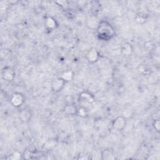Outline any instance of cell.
Here are the masks:
<instances>
[{"label": "cell", "mask_w": 160, "mask_h": 160, "mask_svg": "<svg viewBox=\"0 0 160 160\" xmlns=\"http://www.w3.org/2000/svg\"><path fill=\"white\" fill-rule=\"evenodd\" d=\"M126 124V118L122 116H118L117 118L114 119L112 122V126L113 128L118 131H122L125 128Z\"/></svg>", "instance_id": "obj_2"}, {"label": "cell", "mask_w": 160, "mask_h": 160, "mask_svg": "<svg viewBox=\"0 0 160 160\" xmlns=\"http://www.w3.org/2000/svg\"><path fill=\"white\" fill-rule=\"evenodd\" d=\"M74 76V72L71 70H67L62 72L61 75V78L65 81H69L72 79Z\"/></svg>", "instance_id": "obj_13"}, {"label": "cell", "mask_w": 160, "mask_h": 160, "mask_svg": "<svg viewBox=\"0 0 160 160\" xmlns=\"http://www.w3.org/2000/svg\"><path fill=\"white\" fill-rule=\"evenodd\" d=\"M21 153L19 152H18V151L14 152L12 154V155H11V159H15V160L19 159L21 158Z\"/></svg>", "instance_id": "obj_18"}, {"label": "cell", "mask_w": 160, "mask_h": 160, "mask_svg": "<svg viewBox=\"0 0 160 160\" xmlns=\"http://www.w3.org/2000/svg\"><path fill=\"white\" fill-rule=\"evenodd\" d=\"M96 31L99 38L104 41L110 39L115 34V31L113 27L110 23L105 21L99 22Z\"/></svg>", "instance_id": "obj_1"}, {"label": "cell", "mask_w": 160, "mask_h": 160, "mask_svg": "<svg viewBox=\"0 0 160 160\" xmlns=\"http://www.w3.org/2000/svg\"><path fill=\"white\" fill-rule=\"evenodd\" d=\"M2 78L7 81H11L15 78V72L11 67H5L2 71Z\"/></svg>", "instance_id": "obj_5"}, {"label": "cell", "mask_w": 160, "mask_h": 160, "mask_svg": "<svg viewBox=\"0 0 160 160\" xmlns=\"http://www.w3.org/2000/svg\"><path fill=\"white\" fill-rule=\"evenodd\" d=\"M65 82L66 81L61 77L55 78L54 80H52L51 84L52 91L54 92L60 91L63 88L65 84Z\"/></svg>", "instance_id": "obj_3"}, {"label": "cell", "mask_w": 160, "mask_h": 160, "mask_svg": "<svg viewBox=\"0 0 160 160\" xmlns=\"http://www.w3.org/2000/svg\"><path fill=\"white\" fill-rule=\"evenodd\" d=\"M86 57L88 60V61L93 63L96 62L98 60L99 53L95 48H91L87 52L86 54Z\"/></svg>", "instance_id": "obj_7"}, {"label": "cell", "mask_w": 160, "mask_h": 160, "mask_svg": "<svg viewBox=\"0 0 160 160\" xmlns=\"http://www.w3.org/2000/svg\"><path fill=\"white\" fill-rule=\"evenodd\" d=\"M94 100L95 99L94 96L88 91H83L79 94V101L81 102L91 104L94 101Z\"/></svg>", "instance_id": "obj_6"}, {"label": "cell", "mask_w": 160, "mask_h": 160, "mask_svg": "<svg viewBox=\"0 0 160 160\" xmlns=\"http://www.w3.org/2000/svg\"><path fill=\"white\" fill-rule=\"evenodd\" d=\"M10 101L14 106L19 107L23 104L24 101V97L21 93L16 92L11 95Z\"/></svg>", "instance_id": "obj_4"}, {"label": "cell", "mask_w": 160, "mask_h": 160, "mask_svg": "<svg viewBox=\"0 0 160 160\" xmlns=\"http://www.w3.org/2000/svg\"><path fill=\"white\" fill-rule=\"evenodd\" d=\"M152 126L158 132L159 131L160 129V121L159 119H154L152 122Z\"/></svg>", "instance_id": "obj_17"}, {"label": "cell", "mask_w": 160, "mask_h": 160, "mask_svg": "<svg viewBox=\"0 0 160 160\" xmlns=\"http://www.w3.org/2000/svg\"><path fill=\"white\" fill-rule=\"evenodd\" d=\"M133 52V48L131 44L128 42L124 43L121 48V52L123 56H129L132 54Z\"/></svg>", "instance_id": "obj_9"}, {"label": "cell", "mask_w": 160, "mask_h": 160, "mask_svg": "<svg viewBox=\"0 0 160 160\" xmlns=\"http://www.w3.org/2000/svg\"><path fill=\"white\" fill-rule=\"evenodd\" d=\"M132 114L131 113V110L130 109H124V111H123V116L126 118H128V117H129L131 116Z\"/></svg>", "instance_id": "obj_19"}, {"label": "cell", "mask_w": 160, "mask_h": 160, "mask_svg": "<svg viewBox=\"0 0 160 160\" xmlns=\"http://www.w3.org/2000/svg\"><path fill=\"white\" fill-rule=\"evenodd\" d=\"M100 21H98V19L94 17H91L88 20V26L91 28H96L97 29L99 23Z\"/></svg>", "instance_id": "obj_15"}, {"label": "cell", "mask_w": 160, "mask_h": 160, "mask_svg": "<svg viewBox=\"0 0 160 160\" xmlns=\"http://www.w3.org/2000/svg\"><path fill=\"white\" fill-rule=\"evenodd\" d=\"M90 158V157H88V156H87V155H85V156H81V157H79L78 159H89Z\"/></svg>", "instance_id": "obj_20"}, {"label": "cell", "mask_w": 160, "mask_h": 160, "mask_svg": "<svg viewBox=\"0 0 160 160\" xmlns=\"http://www.w3.org/2000/svg\"><path fill=\"white\" fill-rule=\"evenodd\" d=\"M101 156L102 160H113L115 159V156L113 152L110 149H104L101 151Z\"/></svg>", "instance_id": "obj_11"}, {"label": "cell", "mask_w": 160, "mask_h": 160, "mask_svg": "<svg viewBox=\"0 0 160 160\" xmlns=\"http://www.w3.org/2000/svg\"><path fill=\"white\" fill-rule=\"evenodd\" d=\"M45 26L49 29H54L57 27V22L51 16L46 18L45 22H44Z\"/></svg>", "instance_id": "obj_10"}, {"label": "cell", "mask_w": 160, "mask_h": 160, "mask_svg": "<svg viewBox=\"0 0 160 160\" xmlns=\"http://www.w3.org/2000/svg\"><path fill=\"white\" fill-rule=\"evenodd\" d=\"M31 112L28 109H23L19 112V118L21 121L23 122H27L30 121L31 118Z\"/></svg>", "instance_id": "obj_8"}, {"label": "cell", "mask_w": 160, "mask_h": 160, "mask_svg": "<svg viewBox=\"0 0 160 160\" xmlns=\"http://www.w3.org/2000/svg\"><path fill=\"white\" fill-rule=\"evenodd\" d=\"M56 144H57V142H56V139H50L47 140L45 142V143L44 144V148L46 149H51L56 146Z\"/></svg>", "instance_id": "obj_16"}, {"label": "cell", "mask_w": 160, "mask_h": 160, "mask_svg": "<svg viewBox=\"0 0 160 160\" xmlns=\"http://www.w3.org/2000/svg\"><path fill=\"white\" fill-rule=\"evenodd\" d=\"M76 115L82 118H85L88 115V110L84 106H81L77 108Z\"/></svg>", "instance_id": "obj_14"}, {"label": "cell", "mask_w": 160, "mask_h": 160, "mask_svg": "<svg viewBox=\"0 0 160 160\" xmlns=\"http://www.w3.org/2000/svg\"><path fill=\"white\" fill-rule=\"evenodd\" d=\"M77 107L73 104H68L64 107V112L68 115L76 114Z\"/></svg>", "instance_id": "obj_12"}]
</instances>
